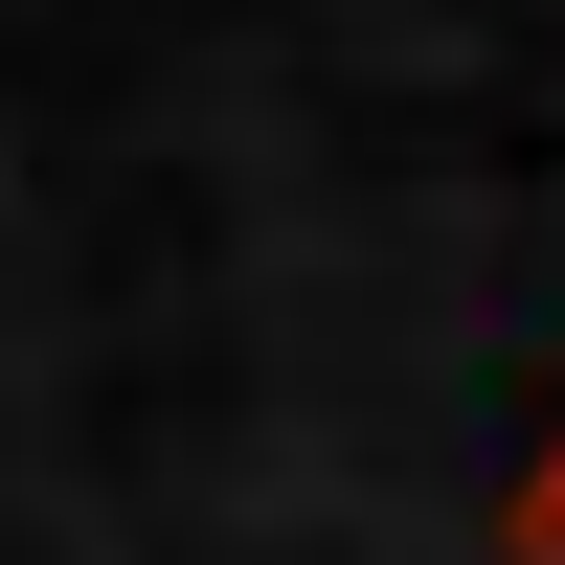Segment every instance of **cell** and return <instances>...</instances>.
Returning a JSON list of instances; mask_svg holds the SVG:
<instances>
[{"mask_svg": "<svg viewBox=\"0 0 565 565\" xmlns=\"http://www.w3.org/2000/svg\"><path fill=\"white\" fill-rule=\"evenodd\" d=\"M521 565H565V452H543V476H521Z\"/></svg>", "mask_w": 565, "mask_h": 565, "instance_id": "cell-1", "label": "cell"}]
</instances>
